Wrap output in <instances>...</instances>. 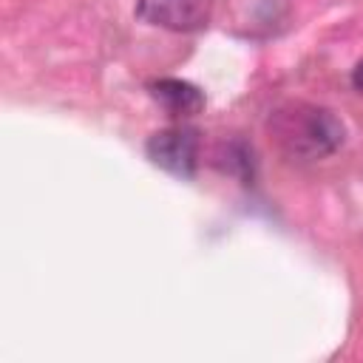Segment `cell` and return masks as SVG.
<instances>
[{
    "mask_svg": "<svg viewBox=\"0 0 363 363\" xmlns=\"http://www.w3.org/2000/svg\"><path fill=\"white\" fill-rule=\"evenodd\" d=\"M352 82H354L357 91H363V60L354 65V71H352Z\"/></svg>",
    "mask_w": 363,
    "mask_h": 363,
    "instance_id": "5b68a950",
    "label": "cell"
},
{
    "mask_svg": "<svg viewBox=\"0 0 363 363\" xmlns=\"http://www.w3.org/2000/svg\"><path fill=\"white\" fill-rule=\"evenodd\" d=\"M213 0H136V17L170 31H196L207 26Z\"/></svg>",
    "mask_w": 363,
    "mask_h": 363,
    "instance_id": "3957f363",
    "label": "cell"
},
{
    "mask_svg": "<svg viewBox=\"0 0 363 363\" xmlns=\"http://www.w3.org/2000/svg\"><path fill=\"white\" fill-rule=\"evenodd\" d=\"M145 150L156 167H162L179 179H193L196 162H199V130L187 128V125H173V128L156 130V133H150Z\"/></svg>",
    "mask_w": 363,
    "mask_h": 363,
    "instance_id": "7a4b0ae2",
    "label": "cell"
},
{
    "mask_svg": "<svg viewBox=\"0 0 363 363\" xmlns=\"http://www.w3.org/2000/svg\"><path fill=\"white\" fill-rule=\"evenodd\" d=\"M147 91H150V96L164 108L167 116L187 119V116H196V113L204 111V94H201L193 82H187V79L162 77V79L147 82Z\"/></svg>",
    "mask_w": 363,
    "mask_h": 363,
    "instance_id": "277c9868",
    "label": "cell"
},
{
    "mask_svg": "<svg viewBox=\"0 0 363 363\" xmlns=\"http://www.w3.org/2000/svg\"><path fill=\"white\" fill-rule=\"evenodd\" d=\"M269 130L286 153L301 159H323L335 153L346 136L343 119H337L335 111L301 102L275 111L269 119Z\"/></svg>",
    "mask_w": 363,
    "mask_h": 363,
    "instance_id": "6da1fadb",
    "label": "cell"
}]
</instances>
